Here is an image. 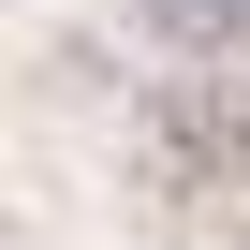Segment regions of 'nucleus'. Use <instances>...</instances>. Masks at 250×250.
Wrapping results in <instances>:
<instances>
[{"instance_id":"nucleus-1","label":"nucleus","mask_w":250,"mask_h":250,"mask_svg":"<svg viewBox=\"0 0 250 250\" xmlns=\"http://www.w3.org/2000/svg\"><path fill=\"white\" fill-rule=\"evenodd\" d=\"M147 44H177V59H235V44H250V0H147Z\"/></svg>"},{"instance_id":"nucleus-2","label":"nucleus","mask_w":250,"mask_h":250,"mask_svg":"<svg viewBox=\"0 0 250 250\" xmlns=\"http://www.w3.org/2000/svg\"><path fill=\"white\" fill-rule=\"evenodd\" d=\"M221 162H235V191H250V74L221 88Z\"/></svg>"}]
</instances>
